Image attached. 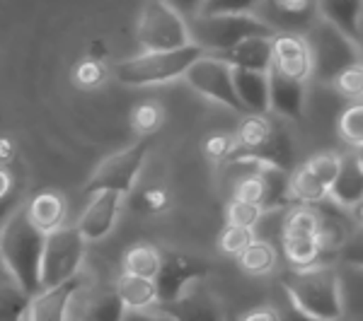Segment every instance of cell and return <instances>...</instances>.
I'll return each instance as SVG.
<instances>
[{
  "label": "cell",
  "instance_id": "27",
  "mask_svg": "<svg viewBox=\"0 0 363 321\" xmlns=\"http://www.w3.org/2000/svg\"><path fill=\"white\" fill-rule=\"evenodd\" d=\"M238 264L247 276H269L274 273V268L279 264V252L269 239H259L255 237L242 252L238 254Z\"/></svg>",
  "mask_w": 363,
  "mask_h": 321
},
{
  "label": "cell",
  "instance_id": "48",
  "mask_svg": "<svg viewBox=\"0 0 363 321\" xmlns=\"http://www.w3.org/2000/svg\"><path fill=\"white\" fill-rule=\"evenodd\" d=\"M238 321H281V312L277 307H255L240 314Z\"/></svg>",
  "mask_w": 363,
  "mask_h": 321
},
{
  "label": "cell",
  "instance_id": "40",
  "mask_svg": "<svg viewBox=\"0 0 363 321\" xmlns=\"http://www.w3.org/2000/svg\"><path fill=\"white\" fill-rule=\"evenodd\" d=\"M131 203L138 213L157 215L169 208V194H167V189H162V186H145L143 191H138V194L131 198Z\"/></svg>",
  "mask_w": 363,
  "mask_h": 321
},
{
  "label": "cell",
  "instance_id": "42",
  "mask_svg": "<svg viewBox=\"0 0 363 321\" xmlns=\"http://www.w3.org/2000/svg\"><path fill=\"white\" fill-rule=\"evenodd\" d=\"M332 85L337 87L339 95L351 99V102L363 99V63H356V66L342 70Z\"/></svg>",
  "mask_w": 363,
  "mask_h": 321
},
{
  "label": "cell",
  "instance_id": "24",
  "mask_svg": "<svg viewBox=\"0 0 363 321\" xmlns=\"http://www.w3.org/2000/svg\"><path fill=\"white\" fill-rule=\"evenodd\" d=\"M250 155L262 160L267 167H279V169L291 172L296 153H294V138H291L289 128L281 124V121H274V131H272V136L267 138V143L259 145L257 150H250Z\"/></svg>",
  "mask_w": 363,
  "mask_h": 321
},
{
  "label": "cell",
  "instance_id": "52",
  "mask_svg": "<svg viewBox=\"0 0 363 321\" xmlns=\"http://www.w3.org/2000/svg\"><path fill=\"white\" fill-rule=\"evenodd\" d=\"M335 321H351V319H347V317H339V319H335Z\"/></svg>",
  "mask_w": 363,
  "mask_h": 321
},
{
  "label": "cell",
  "instance_id": "19",
  "mask_svg": "<svg viewBox=\"0 0 363 321\" xmlns=\"http://www.w3.org/2000/svg\"><path fill=\"white\" fill-rule=\"evenodd\" d=\"M330 198L349 210H356L363 203V160L356 150L342 155V167L330 189Z\"/></svg>",
  "mask_w": 363,
  "mask_h": 321
},
{
  "label": "cell",
  "instance_id": "50",
  "mask_svg": "<svg viewBox=\"0 0 363 321\" xmlns=\"http://www.w3.org/2000/svg\"><path fill=\"white\" fill-rule=\"evenodd\" d=\"M17 155L15 140L8 136H0V165H10Z\"/></svg>",
  "mask_w": 363,
  "mask_h": 321
},
{
  "label": "cell",
  "instance_id": "45",
  "mask_svg": "<svg viewBox=\"0 0 363 321\" xmlns=\"http://www.w3.org/2000/svg\"><path fill=\"white\" fill-rule=\"evenodd\" d=\"M339 259L344 261L347 266L361 268L363 271V225L356 227V232L347 239V244L339 252Z\"/></svg>",
  "mask_w": 363,
  "mask_h": 321
},
{
  "label": "cell",
  "instance_id": "29",
  "mask_svg": "<svg viewBox=\"0 0 363 321\" xmlns=\"http://www.w3.org/2000/svg\"><path fill=\"white\" fill-rule=\"evenodd\" d=\"M121 266H124V273H131V276L157 278L162 266V252L148 242H138L124 252Z\"/></svg>",
  "mask_w": 363,
  "mask_h": 321
},
{
  "label": "cell",
  "instance_id": "6",
  "mask_svg": "<svg viewBox=\"0 0 363 321\" xmlns=\"http://www.w3.org/2000/svg\"><path fill=\"white\" fill-rule=\"evenodd\" d=\"M136 37L143 51H169L191 44L186 20L165 0H145Z\"/></svg>",
  "mask_w": 363,
  "mask_h": 321
},
{
  "label": "cell",
  "instance_id": "47",
  "mask_svg": "<svg viewBox=\"0 0 363 321\" xmlns=\"http://www.w3.org/2000/svg\"><path fill=\"white\" fill-rule=\"evenodd\" d=\"M279 312H281V321H322L318 317H313L310 312H306L303 307H298L289 295H286V302Z\"/></svg>",
  "mask_w": 363,
  "mask_h": 321
},
{
  "label": "cell",
  "instance_id": "33",
  "mask_svg": "<svg viewBox=\"0 0 363 321\" xmlns=\"http://www.w3.org/2000/svg\"><path fill=\"white\" fill-rule=\"evenodd\" d=\"M337 131L339 138L354 150L363 148V99H356L351 102L342 114H339L337 121Z\"/></svg>",
  "mask_w": 363,
  "mask_h": 321
},
{
  "label": "cell",
  "instance_id": "55",
  "mask_svg": "<svg viewBox=\"0 0 363 321\" xmlns=\"http://www.w3.org/2000/svg\"><path fill=\"white\" fill-rule=\"evenodd\" d=\"M3 268H5V266H3V261H0V271H3Z\"/></svg>",
  "mask_w": 363,
  "mask_h": 321
},
{
  "label": "cell",
  "instance_id": "4",
  "mask_svg": "<svg viewBox=\"0 0 363 321\" xmlns=\"http://www.w3.org/2000/svg\"><path fill=\"white\" fill-rule=\"evenodd\" d=\"M303 37L310 46V58H313V80L335 83V78L342 70L363 63L361 44L354 42L349 34H344L332 22L322 20L320 15Z\"/></svg>",
  "mask_w": 363,
  "mask_h": 321
},
{
  "label": "cell",
  "instance_id": "14",
  "mask_svg": "<svg viewBox=\"0 0 363 321\" xmlns=\"http://www.w3.org/2000/svg\"><path fill=\"white\" fill-rule=\"evenodd\" d=\"M124 194L119 191H97L90 194V203L85 206L83 215L78 220V230L83 232L87 242H99L114 230L116 218H119Z\"/></svg>",
  "mask_w": 363,
  "mask_h": 321
},
{
  "label": "cell",
  "instance_id": "11",
  "mask_svg": "<svg viewBox=\"0 0 363 321\" xmlns=\"http://www.w3.org/2000/svg\"><path fill=\"white\" fill-rule=\"evenodd\" d=\"M255 15L274 32L306 34L318 20V0H262Z\"/></svg>",
  "mask_w": 363,
  "mask_h": 321
},
{
  "label": "cell",
  "instance_id": "18",
  "mask_svg": "<svg viewBox=\"0 0 363 321\" xmlns=\"http://www.w3.org/2000/svg\"><path fill=\"white\" fill-rule=\"evenodd\" d=\"M124 317L126 305L121 302L116 288L95 290L85 297L80 290L70 307V321H124Z\"/></svg>",
  "mask_w": 363,
  "mask_h": 321
},
{
  "label": "cell",
  "instance_id": "36",
  "mask_svg": "<svg viewBox=\"0 0 363 321\" xmlns=\"http://www.w3.org/2000/svg\"><path fill=\"white\" fill-rule=\"evenodd\" d=\"M20 182L8 165H0V225L20 208Z\"/></svg>",
  "mask_w": 363,
  "mask_h": 321
},
{
  "label": "cell",
  "instance_id": "35",
  "mask_svg": "<svg viewBox=\"0 0 363 321\" xmlns=\"http://www.w3.org/2000/svg\"><path fill=\"white\" fill-rule=\"evenodd\" d=\"M267 210L259 203H250V201H240V198H230V203L225 206V223L228 225H240V227H250L257 230V225L264 220Z\"/></svg>",
  "mask_w": 363,
  "mask_h": 321
},
{
  "label": "cell",
  "instance_id": "49",
  "mask_svg": "<svg viewBox=\"0 0 363 321\" xmlns=\"http://www.w3.org/2000/svg\"><path fill=\"white\" fill-rule=\"evenodd\" d=\"M165 3L169 5V8L177 10L184 20H189V17L201 13V8H203V3H206V0H165Z\"/></svg>",
  "mask_w": 363,
  "mask_h": 321
},
{
  "label": "cell",
  "instance_id": "53",
  "mask_svg": "<svg viewBox=\"0 0 363 321\" xmlns=\"http://www.w3.org/2000/svg\"><path fill=\"white\" fill-rule=\"evenodd\" d=\"M356 153H359V155H361V160H363V148H361V150H356Z\"/></svg>",
  "mask_w": 363,
  "mask_h": 321
},
{
  "label": "cell",
  "instance_id": "8",
  "mask_svg": "<svg viewBox=\"0 0 363 321\" xmlns=\"http://www.w3.org/2000/svg\"><path fill=\"white\" fill-rule=\"evenodd\" d=\"M85 244L87 239L83 232L75 227H58V230L46 235L44 244V261H42V285L51 288V285L66 283V280L75 278L80 273L85 259Z\"/></svg>",
  "mask_w": 363,
  "mask_h": 321
},
{
  "label": "cell",
  "instance_id": "34",
  "mask_svg": "<svg viewBox=\"0 0 363 321\" xmlns=\"http://www.w3.org/2000/svg\"><path fill=\"white\" fill-rule=\"evenodd\" d=\"M162 121H165V109H162L157 102H153V99L136 104L133 112H131V128L138 133L140 138L153 136L157 128L162 126Z\"/></svg>",
  "mask_w": 363,
  "mask_h": 321
},
{
  "label": "cell",
  "instance_id": "51",
  "mask_svg": "<svg viewBox=\"0 0 363 321\" xmlns=\"http://www.w3.org/2000/svg\"><path fill=\"white\" fill-rule=\"evenodd\" d=\"M354 213H356V220H359V225H363V203L354 210Z\"/></svg>",
  "mask_w": 363,
  "mask_h": 321
},
{
  "label": "cell",
  "instance_id": "9",
  "mask_svg": "<svg viewBox=\"0 0 363 321\" xmlns=\"http://www.w3.org/2000/svg\"><path fill=\"white\" fill-rule=\"evenodd\" d=\"M184 80L189 83L191 90H196L201 97L211 99V102H218L223 107L233 109L238 114L245 112V104L240 102L238 90H235V78H233V66L225 63L220 56L206 54L186 70Z\"/></svg>",
  "mask_w": 363,
  "mask_h": 321
},
{
  "label": "cell",
  "instance_id": "39",
  "mask_svg": "<svg viewBox=\"0 0 363 321\" xmlns=\"http://www.w3.org/2000/svg\"><path fill=\"white\" fill-rule=\"evenodd\" d=\"M255 230H250V227H240V225H228L220 230V235H218V249L223 252L225 256H235L238 259V254L242 252L245 247L255 239Z\"/></svg>",
  "mask_w": 363,
  "mask_h": 321
},
{
  "label": "cell",
  "instance_id": "2",
  "mask_svg": "<svg viewBox=\"0 0 363 321\" xmlns=\"http://www.w3.org/2000/svg\"><path fill=\"white\" fill-rule=\"evenodd\" d=\"M281 288L298 307L322 321L344 317L342 278L332 266L318 264L310 268H291L286 276H281Z\"/></svg>",
  "mask_w": 363,
  "mask_h": 321
},
{
  "label": "cell",
  "instance_id": "28",
  "mask_svg": "<svg viewBox=\"0 0 363 321\" xmlns=\"http://www.w3.org/2000/svg\"><path fill=\"white\" fill-rule=\"evenodd\" d=\"M281 252L291 268H310L322 264V244L318 235H296V237H281Z\"/></svg>",
  "mask_w": 363,
  "mask_h": 321
},
{
  "label": "cell",
  "instance_id": "5",
  "mask_svg": "<svg viewBox=\"0 0 363 321\" xmlns=\"http://www.w3.org/2000/svg\"><path fill=\"white\" fill-rule=\"evenodd\" d=\"M189 25L191 44L201 46L206 54H225L233 46L250 37L259 34H277L267 22H262L257 15L250 13H223V15H206L199 13L186 20Z\"/></svg>",
  "mask_w": 363,
  "mask_h": 321
},
{
  "label": "cell",
  "instance_id": "10",
  "mask_svg": "<svg viewBox=\"0 0 363 321\" xmlns=\"http://www.w3.org/2000/svg\"><path fill=\"white\" fill-rule=\"evenodd\" d=\"M208 264L196 256H189L184 252H162V266L157 273V305H167V302L179 300L191 285L201 283L208 276Z\"/></svg>",
  "mask_w": 363,
  "mask_h": 321
},
{
  "label": "cell",
  "instance_id": "16",
  "mask_svg": "<svg viewBox=\"0 0 363 321\" xmlns=\"http://www.w3.org/2000/svg\"><path fill=\"white\" fill-rule=\"evenodd\" d=\"M279 73L289 75L296 80H313V58H310V46L303 34L296 32H277L274 34V63Z\"/></svg>",
  "mask_w": 363,
  "mask_h": 321
},
{
  "label": "cell",
  "instance_id": "13",
  "mask_svg": "<svg viewBox=\"0 0 363 321\" xmlns=\"http://www.w3.org/2000/svg\"><path fill=\"white\" fill-rule=\"evenodd\" d=\"M308 83L279 73L277 68L269 70V112L284 121H301L306 114Z\"/></svg>",
  "mask_w": 363,
  "mask_h": 321
},
{
  "label": "cell",
  "instance_id": "3",
  "mask_svg": "<svg viewBox=\"0 0 363 321\" xmlns=\"http://www.w3.org/2000/svg\"><path fill=\"white\" fill-rule=\"evenodd\" d=\"M206 51L196 44H186L182 49L169 51H143L140 56H133L128 61L119 63L114 70L116 80L128 87H148V85H165L177 78H184Z\"/></svg>",
  "mask_w": 363,
  "mask_h": 321
},
{
  "label": "cell",
  "instance_id": "22",
  "mask_svg": "<svg viewBox=\"0 0 363 321\" xmlns=\"http://www.w3.org/2000/svg\"><path fill=\"white\" fill-rule=\"evenodd\" d=\"M318 15L361 44L363 0H318Z\"/></svg>",
  "mask_w": 363,
  "mask_h": 321
},
{
  "label": "cell",
  "instance_id": "20",
  "mask_svg": "<svg viewBox=\"0 0 363 321\" xmlns=\"http://www.w3.org/2000/svg\"><path fill=\"white\" fill-rule=\"evenodd\" d=\"M220 56L233 68H247V70H264L269 73L274 63V34H259V37H250L238 46H233Z\"/></svg>",
  "mask_w": 363,
  "mask_h": 321
},
{
  "label": "cell",
  "instance_id": "25",
  "mask_svg": "<svg viewBox=\"0 0 363 321\" xmlns=\"http://www.w3.org/2000/svg\"><path fill=\"white\" fill-rule=\"evenodd\" d=\"M114 288H116V293H119L121 302L126 305V309H150L160 302L155 278L121 273V276L116 278Z\"/></svg>",
  "mask_w": 363,
  "mask_h": 321
},
{
  "label": "cell",
  "instance_id": "30",
  "mask_svg": "<svg viewBox=\"0 0 363 321\" xmlns=\"http://www.w3.org/2000/svg\"><path fill=\"white\" fill-rule=\"evenodd\" d=\"M291 198H294V203L315 206V203L330 198V186L315 177L308 165H301L291 172Z\"/></svg>",
  "mask_w": 363,
  "mask_h": 321
},
{
  "label": "cell",
  "instance_id": "44",
  "mask_svg": "<svg viewBox=\"0 0 363 321\" xmlns=\"http://www.w3.org/2000/svg\"><path fill=\"white\" fill-rule=\"evenodd\" d=\"M262 0H206L201 8V13L206 15H223V13H250L255 15Z\"/></svg>",
  "mask_w": 363,
  "mask_h": 321
},
{
  "label": "cell",
  "instance_id": "17",
  "mask_svg": "<svg viewBox=\"0 0 363 321\" xmlns=\"http://www.w3.org/2000/svg\"><path fill=\"white\" fill-rule=\"evenodd\" d=\"M174 321H225V312L218 297L201 283L191 285L179 300L160 305Z\"/></svg>",
  "mask_w": 363,
  "mask_h": 321
},
{
  "label": "cell",
  "instance_id": "43",
  "mask_svg": "<svg viewBox=\"0 0 363 321\" xmlns=\"http://www.w3.org/2000/svg\"><path fill=\"white\" fill-rule=\"evenodd\" d=\"M238 153V140L233 133H213L203 140V155L213 162H228Z\"/></svg>",
  "mask_w": 363,
  "mask_h": 321
},
{
  "label": "cell",
  "instance_id": "21",
  "mask_svg": "<svg viewBox=\"0 0 363 321\" xmlns=\"http://www.w3.org/2000/svg\"><path fill=\"white\" fill-rule=\"evenodd\" d=\"M235 90L247 114H269V73L264 70L233 68Z\"/></svg>",
  "mask_w": 363,
  "mask_h": 321
},
{
  "label": "cell",
  "instance_id": "7",
  "mask_svg": "<svg viewBox=\"0 0 363 321\" xmlns=\"http://www.w3.org/2000/svg\"><path fill=\"white\" fill-rule=\"evenodd\" d=\"M150 153V136H143L126 150L109 155L102 160L90 182L85 184V194H97V191H119V194H133V186L138 182V174L145 165V157Z\"/></svg>",
  "mask_w": 363,
  "mask_h": 321
},
{
  "label": "cell",
  "instance_id": "46",
  "mask_svg": "<svg viewBox=\"0 0 363 321\" xmlns=\"http://www.w3.org/2000/svg\"><path fill=\"white\" fill-rule=\"evenodd\" d=\"M124 321H174L160 305L150 309H126Z\"/></svg>",
  "mask_w": 363,
  "mask_h": 321
},
{
  "label": "cell",
  "instance_id": "38",
  "mask_svg": "<svg viewBox=\"0 0 363 321\" xmlns=\"http://www.w3.org/2000/svg\"><path fill=\"white\" fill-rule=\"evenodd\" d=\"M107 80V68L99 58H85L73 68V83L80 90H97Z\"/></svg>",
  "mask_w": 363,
  "mask_h": 321
},
{
  "label": "cell",
  "instance_id": "15",
  "mask_svg": "<svg viewBox=\"0 0 363 321\" xmlns=\"http://www.w3.org/2000/svg\"><path fill=\"white\" fill-rule=\"evenodd\" d=\"M83 276H75L66 283L44 288L42 293L32 297L29 305V321H70V307H73L75 295L83 290Z\"/></svg>",
  "mask_w": 363,
  "mask_h": 321
},
{
  "label": "cell",
  "instance_id": "31",
  "mask_svg": "<svg viewBox=\"0 0 363 321\" xmlns=\"http://www.w3.org/2000/svg\"><path fill=\"white\" fill-rule=\"evenodd\" d=\"M320 230V210L306 203H294L284 210L281 218V237L296 235H318Z\"/></svg>",
  "mask_w": 363,
  "mask_h": 321
},
{
  "label": "cell",
  "instance_id": "32",
  "mask_svg": "<svg viewBox=\"0 0 363 321\" xmlns=\"http://www.w3.org/2000/svg\"><path fill=\"white\" fill-rule=\"evenodd\" d=\"M272 131H274V121H269L267 114H242V121H240L235 131L238 150H245V153L257 150L259 145L267 143Z\"/></svg>",
  "mask_w": 363,
  "mask_h": 321
},
{
  "label": "cell",
  "instance_id": "12",
  "mask_svg": "<svg viewBox=\"0 0 363 321\" xmlns=\"http://www.w3.org/2000/svg\"><path fill=\"white\" fill-rule=\"evenodd\" d=\"M315 208L320 210V230L318 239L322 244V252L330 256H339L342 247L347 244V239L354 235L359 220L356 213L344 206H339L335 198H325V201L315 203Z\"/></svg>",
  "mask_w": 363,
  "mask_h": 321
},
{
  "label": "cell",
  "instance_id": "41",
  "mask_svg": "<svg viewBox=\"0 0 363 321\" xmlns=\"http://www.w3.org/2000/svg\"><path fill=\"white\" fill-rule=\"evenodd\" d=\"M306 165L310 167V172H313L315 177L322 179V182L332 189V184H335V179L339 174V167H342V155L332 153V150H325V153H318V155L310 157Z\"/></svg>",
  "mask_w": 363,
  "mask_h": 321
},
{
  "label": "cell",
  "instance_id": "56",
  "mask_svg": "<svg viewBox=\"0 0 363 321\" xmlns=\"http://www.w3.org/2000/svg\"><path fill=\"white\" fill-rule=\"evenodd\" d=\"M0 136H3V133H0Z\"/></svg>",
  "mask_w": 363,
  "mask_h": 321
},
{
  "label": "cell",
  "instance_id": "23",
  "mask_svg": "<svg viewBox=\"0 0 363 321\" xmlns=\"http://www.w3.org/2000/svg\"><path fill=\"white\" fill-rule=\"evenodd\" d=\"M66 213H68L66 198L58 194V191H39V194H34L27 203L29 220L42 232H46V235L58 230V227H63Z\"/></svg>",
  "mask_w": 363,
  "mask_h": 321
},
{
  "label": "cell",
  "instance_id": "26",
  "mask_svg": "<svg viewBox=\"0 0 363 321\" xmlns=\"http://www.w3.org/2000/svg\"><path fill=\"white\" fill-rule=\"evenodd\" d=\"M32 295L8 271H0V321H29Z\"/></svg>",
  "mask_w": 363,
  "mask_h": 321
},
{
  "label": "cell",
  "instance_id": "1",
  "mask_svg": "<svg viewBox=\"0 0 363 321\" xmlns=\"http://www.w3.org/2000/svg\"><path fill=\"white\" fill-rule=\"evenodd\" d=\"M46 232L29 220L27 206H20L0 225V261L5 271L25 288V293L37 295L42 285V261H44Z\"/></svg>",
  "mask_w": 363,
  "mask_h": 321
},
{
  "label": "cell",
  "instance_id": "54",
  "mask_svg": "<svg viewBox=\"0 0 363 321\" xmlns=\"http://www.w3.org/2000/svg\"><path fill=\"white\" fill-rule=\"evenodd\" d=\"M361 49H363V32H361Z\"/></svg>",
  "mask_w": 363,
  "mask_h": 321
},
{
  "label": "cell",
  "instance_id": "37",
  "mask_svg": "<svg viewBox=\"0 0 363 321\" xmlns=\"http://www.w3.org/2000/svg\"><path fill=\"white\" fill-rule=\"evenodd\" d=\"M233 198L240 201H250V203H259L264 208V198H267V182H264V172H255V174H245L233 182Z\"/></svg>",
  "mask_w": 363,
  "mask_h": 321
}]
</instances>
